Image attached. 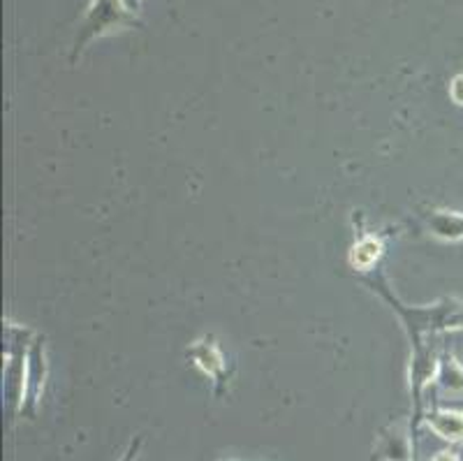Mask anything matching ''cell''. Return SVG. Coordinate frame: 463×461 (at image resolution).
<instances>
[{
  "mask_svg": "<svg viewBox=\"0 0 463 461\" xmlns=\"http://www.w3.org/2000/svg\"><path fill=\"white\" fill-rule=\"evenodd\" d=\"M128 22L123 12L118 10L116 0H93L89 12V24H86V35L81 37V44L89 43L90 35H98V33L107 31V28L116 26V24Z\"/></svg>",
  "mask_w": 463,
  "mask_h": 461,
  "instance_id": "1",
  "label": "cell"
},
{
  "mask_svg": "<svg viewBox=\"0 0 463 461\" xmlns=\"http://www.w3.org/2000/svg\"><path fill=\"white\" fill-rule=\"evenodd\" d=\"M429 227L436 236L445 242H458L463 239V214L457 211H433L429 218Z\"/></svg>",
  "mask_w": 463,
  "mask_h": 461,
  "instance_id": "2",
  "label": "cell"
},
{
  "mask_svg": "<svg viewBox=\"0 0 463 461\" xmlns=\"http://www.w3.org/2000/svg\"><path fill=\"white\" fill-rule=\"evenodd\" d=\"M427 422L440 438L463 440V413H436L429 415Z\"/></svg>",
  "mask_w": 463,
  "mask_h": 461,
  "instance_id": "3",
  "label": "cell"
},
{
  "mask_svg": "<svg viewBox=\"0 0 463 461\" xmlns=\"http://www.w3.org/2000/svg\"><path fill=\"white\" fill-rule=\"evenodd\" d=\"M384 452H387V459L390 461H408V443H405V436H390V443H387Z\"/></svg>",
  "mask_w": 463,
  "mask_h": 461,
  "instance_id": "4",
  "label": "cell"
},
{
  "mask_svg": "<svg viewBox=\"0 0 463 461\" xmlns=\"http://www.w3.org/2000/svg\"><path fill=\"white\" fill-rule=\"evenodd\" d=\"M378 251H380L378 242L366 239V242L359 244V246L354 248V263H357L359 267H369V264L375 260V255H378Z\"/></svg>",
  "mask_w": 463,
  "mask_h": 461,
  "instance_id": "5",
  "label": "cell"
},
{
  "mask_svg": "<svg viewBox=\"0 0 463 461\" xmlns=\"http://www.w3.org/2000/svg\"><path fill=\"white\" fill-rule=\"evenodd\" d=\"M442 385L452 392H463V369L458 364H449L442 371Z\"/></svg>",
  "mask_w": 463,
  "mask_h": 461,
  "instance_id": "6",
  "label": "cell"
},
{
  "mask_svg": "<svg viewBox=\"0 0 463 461\" xmlns=\"http://www.w3.org/2000/svg\"><path fill=\"white\" fill-rule=\"evenodd\" d=\"M449 95L457 105H463V74H457L449 84Z\"/></svg>",
  "mask_w": 463,
  "mask_h": 461,
  "instance_id": "7",
  "label": "cell"
},
{
  "mask_svg": "<svg viewBox=\"0 0 463 461\" xmlns=\"http://www.w3.org/2000/svg\"><path fill=\"white\" fill-rule=\"evenodd\" d=\"M139 447H142V438H135V443H132V446L128 447V452H126V455H123L121 461H135V459H137Z\"/></svg>",
  "mask_w": 463,
  "mask_h": 461,
  "instance_id": "8",
  "label": "cell"
},
{
  "mask_svg": "<svg viewBox=\"0 0 463 461\" xmlns=\"http://www.w3.org/2000/svg\"><path fill=\"white\" fill-rule=\"evenodd\" d=\"M433 461H458V459L454 452H440V455H436V459Z\"/></svg>",
  "mask_w": 463,
  "mask_h": 461,
  "instance_id": "9",
  "label": "cell"
},
{
  "mask_svg": "<svg viewBox=\"0 0 463 461\" xmlns=\"http://www.w3.org/2000/svg\"><path fill=\"white\" fill-rule=\"evenodd\" d=\"M121 3L126 10H132V12H137V7H139V0H121Z\"/></svg>",
  "mask_w": 463,
  "mask_h": 461,
  "instance_id": "10",
  "label": "cell"
}]
</instances>
